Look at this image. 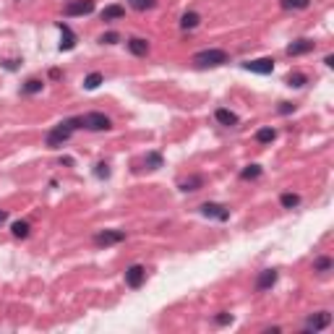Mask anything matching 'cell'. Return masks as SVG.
<instances>
[{
  "mask_svg": "<svg viewBox=\"0 0 334 334\" xmlns=\"http://www.w3.org/2000/svg\"><path fill=\"white\" fill-rule=\"evenodd\" d=\"M79 128H84L81 115L65 118V120H60L58 125H53V128L47 131V136H44V144H47V149H60L65 141H71V136H73Z\"/></svg>",
  "mask_w": 334,
  "mask_h": 334,
  "instance_id": "1",
  "label": "cell"
},
{
  "mask_svg": "<svg viewBox=\"0 0 334 334\" xmlns=\"http://www.w3.org/2000/svg\"><path fill=\"white\" fill-rule=\"evenodd\" d=\"M191 63H193V68H198V71H204V68H219V65L230 63V55H227L225 50L212 47V50H201V53H196V55L191 58Z\"/></svg>",
  "mask_w": 334,
  "mask_h": 334,
  "instance_id": "2",
  "label": "cell"
},
{
  "mask_svg": "<svg viewBox=\"0 0 334 334\" xmlns=\"http://www.w3.org/2000/svg\"><path fill=\"white\" fill-rule=\"evenodd\" d=\"M94 8H97L94 0H71V3L63 6V16H68V18H73V16H89V13H94Z\"/></svg>",
  "mask_w": 334,
  "mask_h": 334,
  "instance_id": "3",
  "label": "cell"
},
{
  "mask_svg": "<svg viewBox=\"0 0 334 334\" xmlns=\"http://www.w3.org/2000/svg\"><path fill=\"white\" fill-rule=\"evenodd\" d=\"M198 212H201V217L207 219H217V222H227L230 219V209L225 204H217V201H207L198 207Z\"/></svg>",
  "mask_w": 334,
  "mask_h": 334,
  "instance_id": "4",
  "label": "cell"
},
{
  "mask_svg": "<svg viewBox=\"0 0 334 334\" xmlns=\"http://www.w3.org/2000/svg\"><path fill=\"white\" fill-rule=\"evenodd\" d=\"M125 240V230H99L94 235V246L99 248H110V246H118V243Z\"/></svg>",
  "mask_w": 334,
  "mask_h": 334,
  "instance_id": "5",
  "label": "cell"
},
{
  "mask_svg": "<svg viewBox=\"0 0 334 334\" xmlns=\"http://www.w3.org/2000/svg\"><path fill=\"white\" fill-rule=\"evenodd\" d=\"M81 120H84L86 131H110L113 128V120L105 113H86V115H81Z\"/></svg>",
  "mask_w": 334,
  "mask_h": 334,
  "instance_id": "6",
  "label": "cell"
},
{
  "mask_svg": "<svg viewBox=\"0 0 334 334\" xmlns=\"http://www.w3.org/2000/svg\"><path fill=\"white\" fill-rule=\"evenodd\" d=\"M243 71H251L259 76H269L274 71V60L272 58H256V60H246L243 63Z\"/></svg>",
  "mask_w": 334,
  "mask_h": 334,
  "instance_id": "7",
  "label": "cell"
},
{
  "mask_svg": "<svg viewBox=\"0 0 334 334\" xmlns=\"http://www.w3.org/2000/svg\"><path fill=\"white\" fill-rule=\"evenodd\" d=\"M329 324H331V314H329V311H319V314L308 316V321H305V334H316V331L326 329Z\"/></svg>",
  "mask_w": 334,
  "mask_h": 334,
  "instance_id": "8",
  "label": "cell"
},
{
  "mask_svg": "<svg viewBox=\"0 0 334 334\" xmlns=\"http://www.w3.org/2000/svg\"><path fill=\"white\" fill-rule=\"evenodd\" d=\"M316 50V42L314 39H308V37H300V39H295V42H290L287 44V55L290 58H298V55H308V53H314Z\"/></svg>",
  "mask_w": 334,
  "mask_h": 334,
  "instance_id": "9",
  "label": "cell"
},
{
  "mask_svg": "<svg viewBox=\"0 0 334 334\" xmlns=\"http://www.w3.org/2000/svg\"><path fill=\"white\" fill-rule=\"evenodd\" d=\"M144 279H146V269L141 264H131L125 269V285L131 287V290H139V287L144 285Z\"/></svg>",
  "mask_w": 334,
  "mask_h": 334,
  "instance_id": "10",
  "label": "cell"
},
{
  "mask_svg": "<svg viewBox=\"0 0 334 334\" xmlns=\"http://www.w3.org/2000/svg\"><path fill=\"white\" fill-rule=\"evenodd\" d=\"M58 32H60V53L73 50L76 42H79V37L73 34V29H71L68 24H63V21H58Z\"/></svg>",
  "mask_w": 334,
  "mask_h": 334,
  "instance_id": "11",
  "label": "cell"
},
{
  "mask_svg": "<svg viewBox=\"0 0 334 334\" xmlns=\"http://www.w3.org/2000/svg\"><path fill=\"white\" fill-rule=\"evenodd\" d=\"M277 279H279V272H277V269H264V272H259V277H256V290H259V293L272 290V287L277 285Z\"/></svg>",
  "mask_w": 334,
  "mask_h": 334,
  "instance_id": "12",
  "label": "cell"
},
{
  "mask_svg": "<svg viewBox=\"0 0 334 334\" xmlns=\"http://www.w3.org/2000/svg\"><path fill=\"white\" fill-rule=\"evenodd\" d=\"M214 120H217L219 125H227V128H233V125H238V123H240V118L233 113V110H227V107H217Z\"/></svg>",
  "mask_w": 334,
  "mask_h": 334,
  "instance_id": "13",
  "label": "cell"
},
{
  "mask_svg": "<svg viewBox=\"0 0 334 334\" xmlns=\"http://www.w3.org/2000/svg\"><path fill=\"white\" fill-rule=\"evenodd\" d=\"M128 50H131V55H136V58H146L149 55V42L141 39V37H131L128 39Z\"/></svg>",
  "mask_w": 334,
  "mask_h": 334,
  "instance_id": "14",
  "label": "cell"
},
{
  "mask_svg": "<svg viewBox=\"0 0 334 334\" xmlns=\"http://www.w3.org/2000/svg\"><path fill=\"white\" fill-rule=\"evenodd\" d=\"M198 24H201V16H198L196 11H186V13L181 16V29H183V32H193Z\"/></svg>",
  "mask_w": 334,
  "mask_h": 334,
  "instance_id": "15",
  "label": "cell"
},
{
  "mask_svg": "<svg viewBox=\"0 0 334 334\" xmlns=\"http://www.w3.org/2000/svg\"><path fill=\"white\" fill-rule=\"evenodd\" d=\"M201 186H204V175H191L188 181H183L177 188H181L183 193H193V191H198Z\"/></svg>",
  "mask_w": 334,
  "mask_h": 334,
  "instance_id": "16",
  "label": "cell"
},
{
  "mask_svg": "<svg viewBox=\"0 0 334 334\" xmlns=\"http://www.w3.org/2000/svg\"><path fill=\"white\" fill-rule=\"evenodd\" d=\"M123 16H125V8L118 6V3L107 6V8L102 11V21H118V18H123Z\"/></svg>",
  "mask_w": 334,
  "mask_h": 334,
  "instance_id": "17",
  "label": "cell"
},
{
  "mask_svg": "<svg viewBox=\"0 0 334 334\" xmlns=\"http://www.w3.org/2000/svg\"><path fill=\"white\" fill-rule=\"evenodd\" d=\"M274 139H277V131H274L272 125H264V128L256 131V141H259V144H272Z\"/></svg>",
  "mask_w": 334,
  "mask_h": 334,
  "instance_id": "18",
  "label": "cell"
},
{
  "mask_svg": "<svg viewBox=\"0 0 334 334\" xmlns=\"http://www.w3.org/2000/svg\"><path fill=\"white\" fill-rule=\"evenodd\" d=\"M261 172H264L261 165H248L240 170V181H256V177H261Z\"/></svg>",
  "mask_w": 334,
  "mask_h": 334,
  "instance_id": "19",
  "label": "cell"
},
{
  "mask_svg": "<svg viewBox=\"0 0 334 334\" xmlns=\"http://www.w3.org/2000/svg\"><path fill=\"white\" fill-rule=\"evenodd\" d=\"M29 222L27 219H18V222H13L11 225V233H13V238H29Z\"/></svg>",
  "mask_w": 334,
  "mask_h": 334,
  "instance_id": "20",
  "label": "cell"
},
{
  "mask_svg": "<svg viewBox=\"0 0 334 334\" xmlns=\"http://www.w3.org/2000/svg\"><path fill=\"white\" fill-rule=\"evenodd\" d=\"M42 86H44L42 79H29L24 86H21V94H39V92H42Z\"/></svg>",
  "mask_w": 334,
  "mask_h": 334,
  "instance_id": "21",
  "label": "cell"
},
{
  "mask_svg": "<svg viewBox=\"0 0 334 334\" xmlns=\"http://www.w3.org/2000/svg\"><path fill=\"white\" fill-rule=\"evenodd\" d=\"M279 6L285 11H305L311 6V0H279Z\"/></svg>",
  "mask_w": 334,
  "mask_h": 334,
  "instance_id": "22",
  "label": "cell"
},
{
  "mask_svg": "<svg viewBox=\"0 0 334 334\" xmlns=\"http://www.w3.org/2000/svg\"><path fill=\"white\" fill-rule=\"evenodd\" d=\"M102 81H105V76L94 71V73H89V76L84 79V89H86V92H94V89H99Z\"/></svg>",
  "mask_w": 334,
  "mask_h": 334,
  "instance_id": "23",
  "label": "cell"
},
{
  "mask_svg": "<svg viewBox=\"0 0 334 334\" xmlns=\"http://www.w3.org/2000/svg\"><path fill=\"white\" fill-rule=\"evenodd\" d=\"M279 204H282V209H295L300 204V196L298 193H282L279 196Z\"/></svg>",
  "mask_w": 334,
  "mask_h": 334,
  "instance_id": "24",
  "label": "cell"
},
{
  "mask_svg": "<svg viewBox=\"0 0 334 334\" xmlns=\"http://www.w3.org/2000/svg\"><path fill=\"white\" fill-rule=\"evenodd\" d=\"M144 162H146V167H149V170H160L165 160H162V154H160V151H149L146 157H144Z\"/></svg>",
  "mask_w": 334,
  "mask_h": 334,
  "instance_id": "25",
  "label": "cell"
},
{
  "mask_svg": "<svg viewBox=\"0 0 334 334\" xmlns=\"http://www.w3.org/2000/svg\"><path fill=\"white\" fill-rule=\"evenodd\" d=\"M128 6L133 8V11H151L154 6H157V0H128Z\"/></svg>",
  "mask_w": 334,
  "mask_h": 334,
  "instance_id": "26",
  "label": "cell"
},
{
  "mask_svg": "<svg viewBox=\"0 0 334 334\" xmlns=\"http://www.w3.org/2000/svg\"><path fill=\"white\" fill-rule=\"evenodd\" d=\"M331 266H334V261L329 256H319L314 261V272H331Z\"/></svg>",
  "mask_w": 334,
  "mask_h": 334,
  "instance_id": "27",
  "label": "cell"
},
{
  "mask_svg": "<svg viewBox=\"0 0 334 334\" xmlns=\"http://www.w3.org/2000/svg\"><path fill=\"white\" fill-rule=\"evenodd\" d=\"M308 84V76L305 73H290L287 76V86H293V89H300V86H305Z\"/></svg>",
  "mask_w": 334,
  "mask_h": 334,
  "instance_id": "28",
  "label": "cell"
},
{
  "mask_svg": "<svg viewBox=\"0 0 334 334\" xmlns=\"http://www.w3.org/2000/svg\"><path fill=\"white\" fill-rule=\"evenodd\" d=\"M110 172H113V170H110L107 162H97V165H94V177H99V181H107Z\"/></svg>",
  "mask_w": 334,
  "mask_h": 334,
  "instance_id": "29",
  "label": "cell"
},
{
  "mask_svg": "<svg viewBox=\"0 0 334 334\" xmlns=\"http://www.w3.org/2000/svg\"><path fill=\"white\" fill-rule=\"evenodd\" d=\"M99 42H102V44H118V42H120V34H118V32H105V34L99 37Z\"/></svg>",
  "mask_w": 334,
  "mask_h": 334,
  "instance_id": "30",
  "label": "cell"
},
{
  "mask_svg": "<svg viewBox=\"0 0 334 334\" xmlns=\"http://www.w3.org/2000/svg\"><path fill=\"white\" fill-rule=\"evenodd\" d=\"M277 113H279V115H290V113H295V105H293V102H279Z\"/></svg>",
  "mask_w": 334,
  "mask_h": 334,
  "instance_id": "31",
  "label": "cell"
},
{
  "mask_svg": "<svg viewBox=\"0 0 334 334\" xmlns=\"http://www.w3.org/2000/svg\"><path fill=\"white\" fill-rule=\"evenodd\" d=\"M214 321H217V326H227V324H233V314H217Z\"/></svg>",
  "mask_w": 334,
  "mask_h": 334,
  "instance_id": "32",
  "label": "cell"
},
{
  "mask_svg": "<svg viewBox=\"0 0 334 334\" xmlns=\"http://www.w3.org/2000/svg\"><path fill=\"white\" fill-rule=\"evenodd\" d=\"M18 63H21V60H3V68H8V71H16V68H18Z\"/></svg>",
  "mask_w": 334,
  "mask_h": 334,
  "instance_id": "33",
  "label": "cell"
},
{
  "mask_svg": "<svg viewBox=\"0 0 334 334\" xmlns=\"http://www.w3.org/2000/svg\"><path fill=\"white\" fill-rule=\"evenodd\" d=\"M6 222H8V212L0 209V225H6Z\"/></svg>",
  "mask_w": 334,
  "mask_h": 334,
  "instance_id": "34",
  "label": "cell"
},
{
  "mask_svg": "<svg viewBox=\"0 0 334 334\" xmlns=\"http://www.w3.org/2000/svg\"><path fill=\"white\" fill-rule=\"evenodd\" d=\"M324 63H326V68H334V55H326Z\"/></svg>",
  "mask_w": 334,
  "mask_h": 334,
  "instance_id": "35",
  "label": "cell"
},
{
  "mask_svg": "<svg viewBox=\"0 0 334 334\" xmlns=\"http://www.w3.org/2000/svg\"><path fill=\"white\" fill-rule=\"evenodd\" d=\"M60 76H63V73H60L58 68H53V71H50V79H60Z\"/></svg>",
  "mask_w": 334,
  "mask_h": 334,
  "instance_id": "36",
  "label": "cell"
}]
</instances>
